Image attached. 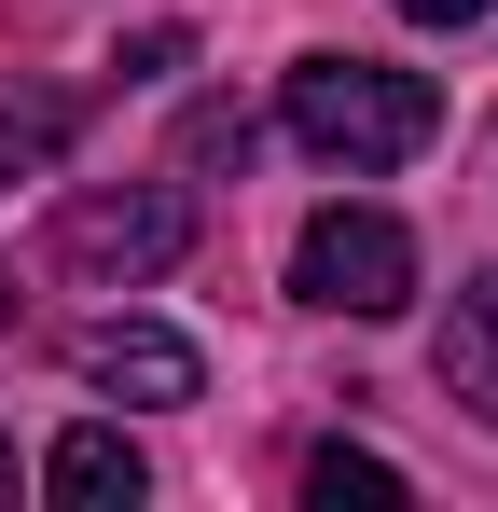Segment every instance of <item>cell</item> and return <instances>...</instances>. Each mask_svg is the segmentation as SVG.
Instances as JSON below:
<instances>
[{
  "instance_id": "cell-1",
  "label": "cell",
  "mask_w": 498,
  "mask_h": 512,
  "mask_svg": "<svg viewBox=\"0 0 498 512\" xmlns=\"http://www.w3.org/2000/svg\"><path fill=\"white\" fill-rule=\"evenodd\" d=\"M277 111H291V139H305L319 167H346V180H374V167H402V153L443 139V84H429V70H388V56H305Z\"/></svg>"
},
{
  "instance_id": "cell-2",
  "label": "cell",
  "mask_w": 498,
  "mask_h": 512,
  "mask_svg": "<svg viewBox=\"0 0 498 512\" xmlns=\"http://www.w3.org/2000/svg\"><path fill=\"white\" fill-rule=\"evenodd\" d=\"M291 291L332 305V319H402L415 305V236L388 208H319V222L291 236Z\"/></svg>"
},
{
  "instance_id": "cell-3",
  "label": "cell",
  "mask_w": 498,
  "mask_h": 512,
  "mask_svg": "<svg viewBox=\"0 0 498 512\" xmlns=\"http://www.w3.org/2000/svg\"><path fill=\"white\" fill-rule=\"evenodd\" d=\"M180 250H194V194H180V180L70 194V222H56V263H83V277H166Z\"/></svg>"
},
{
  "instance_id": "cell-4",
  "label": "cell",
  "mask_w": 498,
  "mask_h": 512,
  "mask_svg": "<svg viewBox=\"0 0 498 512\" xmlns=\"http://www.w3.org/2000/svg\"><path fill=\"white\" fill-rule=\"evenodd\" d=\"M70 360H83V388H111V402H194L208 388V360L180 333H153V319H83Z\"/></svg>"
},
{
  "instance_id": "cell-5",
  "label": "cell",
  "mask_w": 498,
  "mask_h": 512,
  "mask_svg": "<svg viewBox=\"0 0 498 512\" xmlns=\"http://www.w3.org/2000/svg\"><path fill=\"white\" fill-rule=\"evenodd\" d=\"M429 360H443V388L498 429V277H471V291H457V319L429 333Z\"/></svg>"
},
{
  "instance_id": "cell-6",
  "label": "cell",
  "mask_w": 498,
  "mask_h": 512,
  "mask_svg": "<svg viewBox=\"0 0 498 512\" xmlns=\"http://www.w3.org/2000/svg\"><path fill=\"white\" fill-rule=\"evenodd\" d=\"M42 485H56L70 512H125L139 485H153V471H139V443H125V429H70V443L42 457Z\"/></svg>"
},
{
  "instance_id": "cell-7",
  "label": "cell",
  "mask_w": 498,
  "mask_h": 512,
  "mask_svg": "<svg viewBox=\"0 0 498 512\" xmlns=\"http://www.w3.org/2000/svg\"><path fill=\"white\" fill-rule=\"evenodd\" d=\"M305 499H319V512H346V499H415V485L374 457V443H319V457H305Z\"/></svg>"
},
{
  "instance_id": "cell-8",
  "label": "cell",
  "mask_w": 498,
  "mask_h": 512,
  "mask_svg": "<svg viewBox=\"0 0 498 512\" xmlns=\"http://www.w3.org/2000/svg\"><path fill=\"white\" fill-rule=\"evenodd\" d=\"M70 139V97H0V180H42Z\"/></svg>"
},
{
  "instance_id": "cell-9",
  "label": "cell",
  "mask_w": 498,
  "mask_h": 512,
  "mask_svg": "<svg viewBox=\"0 0 498 512\" xmlns=\"http://www.w3.org/2000/svg\"><path fill=\"white\" fill-rule=\"evenodd\" d=\"M180 167H249V111H222V97H208V111L180 125Z\"/></svg>"
},
{
  "instance_id": "cell-10",
  "label": "cell",
  "mask_w": 498,
  "mask_h": 512,
  "mask_svg": "<svg viewBox=\"0 0 498 512\" xmlns=\"http://www.w3.org/2000/svg\"><path fill=\"white\" fill-rule=\"evenodd\" d=\"M180 56H194V42H180V28H139V42H125V56H111V70H125V84H166V70H180Z\"/></svg>"
},
{
  "instance_id": "cell-11",
  "label": "cell",
  "mask_w": 498,
  "mask_h": 512,
  "mask_svg": "<svg viewBox=\"0 0 498 512\" xmlns=\"http://www.w3.org/2000/svg\"><path fill=\"white\" fill-rule=\"evenodd\" d=\"M402 14H415V28H485L498 0H402Z\"/></svg>"
},
{
  "instance_id": "cell-12",
  "label": "cell",
  "mask_w": 498,
  "mask_h": 512,
  "mask_svg": "<svg viewBox=\"0 0 498 512\" xmlns=\"http://www.w3.org/2000/svg\"><path fill=\"white\" fill-rule=\"evenodd\" d=\"M0 499H14V443H0Z\"/></svg>"
},
{
  "instance_id": "cell-13",
  "label": "cell",
  "mask_w": 498,
  "mask_h": 512,
  "mask_svg": "<svg viewBox=\"0 0 498 512\" xmlns=\"http://www.w3.org/2000/svg\"><path fill=\"white\" fill-rule=\"evenodd\" d=\"M0 319H14V277H0Z\"/></svg>"
}]
</instances>
